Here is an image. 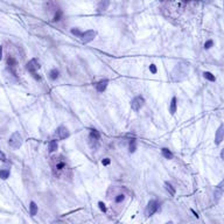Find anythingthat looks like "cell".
I'll return each mask as SVG.
<instances>
[{
    "mask_svg": "<svg viewBox=\"0 0 224 224\" xmlns=\"http://www.w3.org/2000/svg\"><path fill=\"white\" fill-rule=\"evenodd\" d=\"M102 163H103L104 166H107V165H110V163H111V160H110L109 158H105V159H103V160H102Z\"/></svg>",
    "mask_w": 224,
    "mask_h": 224,
    "instance_id": "obj_28",
    "label": "cell"
},
{
    "mask_svg": "<svg viewBox=\"0 0 224 224\" xmlns=\"http://www.w3.org/2000/svg\"><path fill=\"white\" fill-rule=\"evenodd\" d=\"M150 71H151L152 74H156V72H158V69H156L155 64H151V66H150Z\"/></svg>",
    "mask_w": 224,
    "mask_h": 224,
    "instance_id": "obj_27",
    "label": "cell"
},
{
    "mask_svg": "<svg viewBox=\"0 0 224 224\" xmlns=\"http://www.w3.org/2000/svg\"><path fill=\"white\" fill-rule=\"evenodd\" d=\"M221 158H222V159L224 160V148H223V150L221 151Z\"/></svg>",
    "mask_w": 224,
    "mask_h": 224,
    "instance_id": "obj_31",
    "label": "cell"
},
{
    "mask_svg": "<svg viewBox=\"0 0 224 224\" xmlns=\"http://www.w3.org/2000/svg\"><path fill=\"white\" fill-rule=\"evenodd\" d=\"M124 200H125V195H124V194L117 195V197H116V202H117V203H120V202H123Z\"/></svg>",
    "mask_w": 224,
    "mask_h": 224,
    "instance_id": "obj_24",
    "label": "cell"
},
{
    "mask_svg": "<svg viewBox=\"0 0 224 224\" xmlns=\"http://www.w3.org/2000/svg\"><path fill=\"white\" fill-rule=\"evenodd\" d=\"M38 210H39V209H38L36 203L32 201V202L29 203V214H31V216H33V217H34V216L38 214Z\"/></svg>",
    "mask_w": 224,
    "mask_h": 224,
    "instance_id": "obj_16",
    "label": "cell"
},
{
    "mask_svg": "<svg viewBox=\"0 0 224 224\" xmlns=\"http://www.w3.org/2000/svg\"><path fill=\"white\" fill-rule=\"evenodd\" d=\"M90 137H91V138H95V139H98V140H99V138H100V134H99V132H98L97 130H92V131L90 132Z\"/></svg>",
    "mask_w": 224,
    "mask_h": 224,
    "instance_id": "obj_23",
    "label": "cell"
},
{
    "mask_svg": "<svg viewBox=\"0 0 224 224\" xmlns=\"http://www.w3.org/2000/svg\"><path fill=\"white\" fill-rule=\"evenodd\" d=\"M3 59V46H0V61Z\"/></svg>",
    "mask_w": 224,
    "mask_h": 224,
    "instance_id": "obj_30",
    "label": "cell"
},
{
    "mask_svg": "<svg viewBox=\"0 0 224 224\" xmlns=\"http://www.w3.org/2000/svg\"><path fill=\"white\" fill-rule=\"evenodd\" d=\"M26 69H27V71H29L31 74H35L40 69V62L38 61V59H32L29 62L26 64Z\"/></svg>",
    "mask_w": 224,
    "mask_h": 224,
    "instance_id": "obj_7",
    "label": "cell"
},
{
    "mask_svg": "<svg viewBox=\"0 0 224 224\" xmlns=\"http://www.w3.org/2000/svg\"><path fill=\"white\" fill-rule=\"evenodd\" d=\"M130 153H134L137 151V141H135V139H132L131 141H130Z\"/></svg>",
    "mask_w": 224,
    "mask_h": 224,
    "instance_id": "obj_21",
    "label": "cell"
},
{
    "mask_svg": "<svg viewBox=\"0 0 224 224\" xmlns=\"http://www.w3.org/2000/svg\"><path fill=\"white\" fill-rule=\"evenodd\" d=\"M107 84H109V79H102V81H99L97 84H96V90L98 91V92H104L105 90H106V88H107Z\"/></svg>",
    "mask_w": 224,
    "mask_h": 224,
    "instance_id": "obj_12",
    "label": "cell"
},
{
    "mask_svg": "<svg viewBox=\"0 0 224 224\" xmlns=\"http://www.w3.org/2000/svg\"><path fill=\"white\" fill-rule=\"evenodd\" d=\"M22 143H23V140H22V137L19 132H14L8 139V145L13 150H19L21 147Z\"/></svg>",
    "mask_w": 224,
    "mask_h": 224,
    "instance_id": "obj_3",
    "label": "cell"
},
{
    "mask_svg": "<svg viewBox=\"0 0 224 224\" xmlns=\"http://www.w3.org/2000/svg\"><path fill=\"white\" fill-rule=\"evenodd\" d=\"M176 110H178V98L175 96H173L172 97V100H171V106H169L171 115H175Z\"/></svg>",
    "mask_w": 224,
    "mask_h": 224,
    "instance_id": "obj_13",
    "label": "cell"
},
{
    "mask_svg": "<svg viewBox=\"0 0 224 224\" xmlns=\"http://www.w3.org/2000/svg\"><path fill=\"white\" fill-rule=\"evenodd\" d=\"M96 36H97V32L94 31V29H89V31H85V32H82V35L79 38H81V41L83 43H89V42L94 41V39Z\"/></svg>",
    "mask_w": 224,
    "mask_h": 224,
    "instance_id": "obj_6",
    "label": "cell"
},
{
    "mask_svg": "<svg viewBox=\"0 0 224 224\" xmlns=\"http://www.w3.org/2000/svg\"><path fill=\"white\" fill-rule=\"evenodd\" d=\"M71 33H72L74 35L78 36V38H79V36L82 35V32H81V31L78 29V28H72V29H71Z\"/></svg>",
    "mask_w": 224,
    "mask_h": 224,
    "instance_id": "obj_26",
    "label": "cell"
},
{
    "mask_svg": "<svg viewBox=\"0 0 224 224\" xmlns=\"http://www.w3.org/2000/svg\"><path fill=\"white\" fill-rule=\"evenodd\" d=\"M62 15H63L62 11L57 10V11H56V13H55V15H54V21H60L61 18H62Z\"/></svg>",
    "mask_w": 224,
    "mask_h": 224,
    "instance_id": "obj_22",
    "label": "cell"
},
{
    "mask_svg": "<svg viewBox=\"0 0 224 224\" xmlns=\"http://www.w3.org/2000/svg\"><path fill=\"white\" fill-rule=\"evenodd\" d=\"M159 207H160V203H159L156 200H151V201L148 202L147 207H146V210H145L146 217H151L152 215H154V214L158 211Z\"/></svg>",
    "mask_w": 224,
    "mask_h": 224,
    "instance_id": "obj_4",
    "label": "cell"
},
{
    "mask_svg": "<svg viewBox=\"0 0 224 224\" xmlns=\"http://www.w3.org/2000/svg\"><path fill=\"white\" fill-rule=\"evenodd\" d=\"M204 1H207V3H211L212 0H204Z\"/></svg>",
    "mask_w": 224,
    "mask_h": 224,
    "instance_id": "obj_32",
    "label": "cell"
},
{
    "mask_svg": "<svg viewBox=\"0 0 224 224\" xmlns=\"http://www.w3.org/2000/svg\"><path fill=\"white\" fill-rule=\"evenodd\" d=\"M57 147H59L57 141H56V140H50L49 144H48V152L49 153H54V152H56Z\"/></svg>",
    "mask_w": 224,
    "mask_h": 224,
    "instance_id": "obj_14",
    "label": "cell"
},
{
    "mask_svg": "<svg viewBox=\"0 0 224 224\" xmlns=\"http://www.w3.org/2000/svg\"><path fill=\"white\" fill-rule=\"evenodd\" d=\"M11 175V172L10 169H0V178H1L3 180H6L8 179Z\"/></svg>",
    "mask_w": 224,
    "mask_h": 224,
    "instance_id": "obj_19",
    "label": "cell"
},
{
    "mask_svg": "<svg viewBox=\"0 0 224 224\" xmlns=\"http://www.w3.org/2000/svg\"><path fill=\"white\" fill-rule=\"evenodd\" d=\"M212 46H214V41H212V40H208V41L204 43V49H210Z\"/></svg>",
    "mask_w": 224,
    "mask_h": 224,
    "instance_id": "obj_25",
    "label": "cell"
},
{
    "mask_svg": "<svg viewBox=\"0 0 224 224\" xmlns=\"http://www.w3.org/2000/svg\"><path fill=\"white\" fill-rule=\"evenodd\" d=\"M203 77H204L206 79L210 81V82H215V81H216L215 75H212V74H211V72H209V71H204V72H203Z\"/></svg>",
    "mask_w": 224,
    "mask_h": 224,
    "instance_id": "obj_20",
    "label": "cell"
},
{
    "mask_svg": "<svg viewBox=\"0 0 224 224\" xmlns=\"http://www.w3.org/2000/svg\"><path fill=\"white\" fill-rule=\"evenodd\" d=\"M189 72V66L184 64V63H179L174 67V69L171 72V77L173 82H180L183 81Z\"/></svg>",
    "mask_w": 224,
    "mask_h": 224,
    "instance_id": "obj_1",
    "label": "cell"
},
{
    "mask_svg": "<svg viewBox=\"0 0 224 224\" xmlns=\"http://www.w3.org/2000/svg\"><path fill=\"white\" fill-rule=\"evenodd\" d=\"M144 105H145V98H144L143 96H137V97H134V98L132 99V102H131V107H132V110L135 111V112H138V111L141 110Z\"/></svg>",
    "mask_w": 224,
    "mask_h": 224,
    "instance_id": "obj_5",
    "label": "cell"
},
{
    "mask_svg": "<svg viewBox=\"0 0 224 224\" xmlns=\"http://www.w3.org/2000/svg\"><path fill=\"white\" fill-rule=\"evenodd\" d=\"M59 76H60V71H59V69L54 68V69H51V70L49 71V78H50L51 81L57 79V78H59Z\"/></svg>",
    "mask_w": 224,
    "mask_h": 224,
    "instance_id": "obj_15",
    "label": "cell"
},
{
    "mask_svg": "<svg viewBox=\"0 0 224 224\" xmlns=\"http://www.w3.org/2000/svg\"><path fill=\"white\" fill-rule=\"evenodd\" d=\"M161 153H162V155L166 158V159H172L173 158V153L168 150V148H161Z\"/></svg>",
    "mask_w": 224,
    "mask_h": 224,
    "instance_id": "obj_17",
    "label": "cell"
},
{
    "mask_svg": "<svg viewBox=\"0 0 224 224\" xmlns=\"http://www.w3.org/2000/svg\"><path fill=\"white\" fill-rule=\"evenodd\" d=\"M68 168L67 162L60 156V158H53V171L55 175H61Z\"/></svg>",
    "mask_w": 224,
    "mask_h": 224,
    "instance_id": "obj_2",
    "label": "cell"
},
{
    "mask_svg": "<svg viewBox=\"0 0 224 224\" xmlns=\"http://www.w3.org/2000/svg\"><path fill=\"white\" fill-rule=\"evenodd\" d=\"M160 1H163V0H160Z\"/></svg>",
    "mask_w": 224,
    "mask_h": 224,
    "instance_id": "obj_33",
    "label": "cell"
},
{
    "mask_svg": "<svg viewBox=\"0 0 224 224\" xmlns=\"http://www.w3.org/2000/svg\"><path fill=\"white\" fill-rule=\"evenodd\" d=\"M165 188H166L167 191H169V194H171L172 196L175 195V188H174L169 182H165Z\"/></svg>",
    "mask_w": 224,
    "mask_h": 224,
    "instance_id": "obj_18",
    "label": "cell"
},
{
    "mask_svg": "<svg viewBox=\"0 0 224 224\" xmlns=\"http://www.w3.org/2000/svg\"><path fill=\"white\" fill-rule=\"evenodd\" d=\"M224 194V181H222L216 188H215V191H214V199L215 201H218Z\"/></svg>",
    "mask_w": 224,
    "mask_h": 224,
    "instance_id": "obj_10",
    "label": "cell"
},
{
    "mask_svg": "<svg viewBox=\"0 0 224 224\" xmlns=\"http://www.w3.org/2000/svg\"><path fill=\"white\" fill-rule=\"evenodd\" d=\"M224 140V125H221L217 131H216V134H215V144L216 145H219L222 141Z\"/></svg>",
    "mask_w": 224,
    "mask_h": 224,
    "instance_id": "obj_9",
    "label": "cell"
},
{
    "mask_svg": "<svg viewBox=\"0 0 224 224\" xmlns=\"http://www.w3.org/2000/svg\"><path fill=\"white\" fill-rule=\"evenodd\" d=\"M111 4V0H99V3L97 5V11L98 12H105Z\"/></svg>",
    "mask_w": 224,
    "mask_h": 224,
    "instance_id": "obj_11",
    "label": "cell"
},
{
    "mask_svg": "<svg viewBox=\"0 0 224 224\" xmlns=\"http://www.w3.org/2000/svg\"><path fill=\"white\" fill-rule=\"evenodd\" d=\"M55 134H56V137H57L59 139H66V138H68L70 135V132H69V130L64 125H61V126H59L57 128H56Z\"/></svg>",
    "mask_w": 224,
    "mask_h": 224,
    "instance_id": "obj_8",
    "label": "cell"
},
{
    "mask_svg": "<svg viewBox=\"0 0 224 224\" xmlns=\"http://www.w3.org/2000/svg\"><path fill=\"white\" fill-rule=\"evenodd\" d=\"M98 206H99V208H100V210H103L104 212L106 211V207H105V204H104L103 202H98Z\"/></svg>",
    "mask_w": 224,
    "mask_h": 224,
    "instance_id": "obj_29",
    "label": "cell"
}]
</instances>
